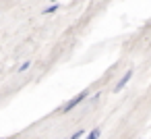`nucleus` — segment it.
Masks as SVG:
<instances>
[{"mask_svg":"<svg viewBox=\"0 0 151 139\" xmlns=\"http://www.w3.org/2000/svg\"><path fill=\"white\" fill-rule=\"evenodd\" d=\"M99 133H101L99 129H93V131H91V133H89V135H87L85 139H97V137H99Z\"/></svg>","mask_w":151,"mask_h":139,"instance_id":"3","label":"nucleus"},{"mask_svg":"<svg viewBox=\"0 0 151 139\" xmlns=\"http://www.w3.org/2000/svg\"><path fill=\"white\" fill-rule=\"evenodd\" d=\"M132 73H134V71H132V69H128V71H126V73H124V75L120 77V81H118V83L114 85V91H120V89H122V87H124V85H126V83L130 81V77H132Z\"/></svg>","mask_w":151,"mask_h":139,"instance_id":"2","label":"nucleus"},{"mask_svg":"<svg viewBox=\"0 0 151 139\" xmlns=\"http://www.w3.org/2000/svg\"><path fill=\"white\" fill-rule=\"evenodd\" d=\"M29 67H31V62H29V60H27V62H23V64H21V67H19V71H27V69H29Z\"/></svg>","mask_w":151,"mask_h":139,"instance_id":"5","label":"nucleus"},{"mask_svg":"<svg viewBox=\"0 0 151 139\" xmlns=\"http://www.w3.org/2000/svg\"><path fill=\"white\" fill-rule=\"evenodd\" d=\"M85 98H87V91H81L79 96H75V98H73V100H70V102H68V104L64 106V112H70V110H73V108H75L77 104H81V102H83Z\"/></svg>","mask_w":151,"mask_h":139,"instance_id":"1","label":"nucleus"},{"mask_svg":"<svg viewBox=\"0 0 151 139\" xmlns=\"http://www.w3.org/2000/svg\"><path fill=\"white\" fill-rule=\"evenodd\" d=\"M83 133H85V131H83V129H79V131H77V133H73L68 139H81V137H83Z\"/></svg>","mask_w":151,"mask_h":139,"instance_id":"4","label":"nucleus"}]
</instances>
